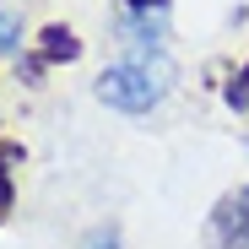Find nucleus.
<instances>
[{
  "instance_id": "nucleus-3",
  "label": "nucleus",
  "mask_w": 249,
  "mask_h": 249,
  "mask_svg": "<svg viewBox=\"0 0 249 249\" xmlns=\"http://www.w3.org/2000/svg\"><path fill=\"white\" fill-rule=\"evenodd\" d=\"M81 54V38L71 33V27H44V33H38V60H44V65H60V60H76Z\"/></svg>"
},
{
  "instance_id": "nucleus-1",
  "label": "nucleus",
  "mask_w": 249,
  "mask_h": 249,
  "mask_svg": "<svg viewBox=\"0 0 249 249\" xmlns=\"http://www.w3.org/2000/svg\"><path fill=\"white\" fill-rule=\"evenodd\" d=\"M168 81H174V71L162 65V60L157 65L152 60H124V65H108L98 76V98L108 108H124V114H146V108L162 103Z\"/></svg>"
},
{
  "instance_id": "nucleus-8",
  "label": "nucleus",
  "mask_w": 249,
  "mask_h": 249,
  "mask_svg": "<svg viewBox=\"0 0 249 249\" xmlns=\"http://www.w3.org/2000/svg\"><path fill=\"white\" fill-rule=\"evenodd\" d=\"M124 6H130V11H162L168 0H124Z\"/></svg>"
},
{
  "instance_id": "nucleus-5",
  "label": "nucleus",
  "mask_w": 249,
  "mask_h": 249,
  "mask_svg": "<svg viewBox=\"0 0 249 249\" xmlns=\"http://www.w3.org/2000/svg\"><path fill=\"white\" fill-rule=\"evenodd\" d=\"M228 103H233V108H244V103H249V65L233 76V87H228Z\"/></svg>"
},
{
  "instance_id": "nucleus-2",
  "label": "nucleus",
  "mask_w": 249,
  "mask_h": 249,
  "mask_svg": "<svg viewBox=\"0 0 249 249\" xmlns=\"http://www.w3.org/2000/svg\"><path fill=\"white\" fill-rule=\"evenodd\" d=\"M206 244L212 249H249V184L228 190L217 200L212 222H206Z\"/></svg>"
},
{
  "instance_id": "nucleus-7",
  "label": "nucleus",
  "mask_w": 249,
  "mask_h": 249,
  "mask_svg": "<svg viewBox=\"0 0 249 249\" xmlns=\"http://www.w3.org/2000/svg\"><path fill=\"white\" fill-rule=\"evenodd\" d=\"M87 249H119V238H114V233H92V238H87Z\"/></svg>"
},
{
  "instance_id": "nucleus-4",
  "label": "nucleus",
  "mask_w": 249,
  "mask_h": 249,
  "mask_svg": "<svg viewBox=\"0 0 249 249\" xmlns=\"http://www.w3.org/2000/svg\"><path fill=\"white\" fill-rule=\"evenodd\" d=\"M17 44H22V22L11 11H0V49H17Z\"/></svg>"
},
{
  "instance_id": "nucleus-6",
  "label": "nucleus",
  "mask_w": 249,
  "mask_h": 249,
  "mask_svg": "<svg viewBox=\"0 0 249 249\" xmlns=\"http://www.w3.org/2000/svg\"><path fill=\"white\" fill-rule=\"evenodd\" d=\"M6 212H11V168L0 162V217H6Z\"/></svg>"
}]
</instances>
